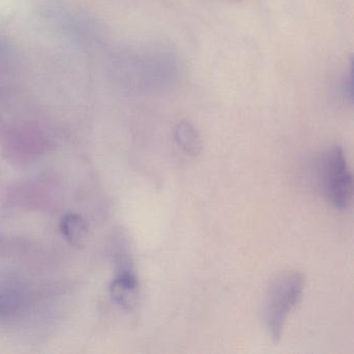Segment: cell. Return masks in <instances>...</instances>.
<instances>
[{
  "label": "cell",
  "instance_id": "cell-6",
  "mask_svg": "<svg viewBox=\"0 0 354 354\" xmlns=\"http://www.w3.org/2000/svg\"><path fill=\"white\" fill-rule=\"evenodd\" d=\"M22 306V297L15 290L0 288V319L17 314Z\"/></svg>",
  "mask_w": 354,
  "mask_h": 354
},
{
  "label": "cell",
  "instance_id": "cell-1",
  "mask_svg": "<svg viewBox=\"0 0 354 354\" xmlns=\"http://www.w3.org/2000/svg\"><path fill=\"white\" fill-rule=\"evenodd\" d=\"M306 277L297 271L277 275L267 290L265 323L267 333L274 343L281 339L288 317L304 295Z\"/></svg>",
  "mask_w": 354,
  "mask_h": 354
},
{
  "label": "cell",
  "instance_id": "cell-2",
  "mask_svg": "<svg viewBox=\"0 0 354 354\" xmlns=\"http://www.w3.org/2000/svg\"><path fill=\"white\" fill-rule=\"evenodd\" d=\"M323 171L327 198L337 210H346L352 200L353 179L341 147L333 146L327 151Z\"/></svg>",
  "mask_w": 354,
  "mask_h": 354
},
{
  "label": "cell",
  "instance_id": "cell-7",
  "mask_svg": "<svg viewBox=\"0 0 354 354\" xmlns=\"http://www.w3.org/2000/svg\"><path fill=\"white\" fill-rule=\"evenodd\" d=\"M339 96L343 98L344 101L352 100V71L351 69L349 72H346L345 75L342 77L341 82L339 84Z\"/></svg>",
  "mask_w": 354,
  "mask_h": 354
},
{
  "label": "cell",
  "instance_id": "cell-5",
  "mask_svg": "<svg viewBox=\"0 0 354 354\" xmlns=\"http://www.w3.org/2000/svg\"><path fill=\"white\" fill-rule=\"evenodd\" d=\"M176 142L180 148L190 156H198L202 151L203 145L200 134L188 122H182L177 126Z\"/></svg>",
  "mask_w": 354,
  "mask_h": 354
},
{
  "label": "cell",
  "instance_id": "cell-3",
  "mask_svg": "<svg viewBox=\"0 0 354 354\" xmlns=\"http://www.w3.org/2000/svg\"><path fill=\"white\" fill-rule=\"evenodd\" d=\"M140 283L136 273L130 268H123L109 287L111 299L123 310H132L138 299Z\"/></svg>",
  "mask_w": 354,
  "mask_h": 354
},
{
  "label": "cell",
  "instance_id": "cell-4",
  "mask_svg": "<svg viewBox=\"0 0 354 354\" xmlns=\"http://www.w3.org/2000/svg\"><path fill=\"white\" fill-rule=\"evenodd\" d=\"M59 227L64 237L71 245L75 248L84 246L88 239V225L84 217L70 213L62 218Z\"/></svg>",
  "mask_w": 354,
  "mask_h": 354
}]
</instances>
